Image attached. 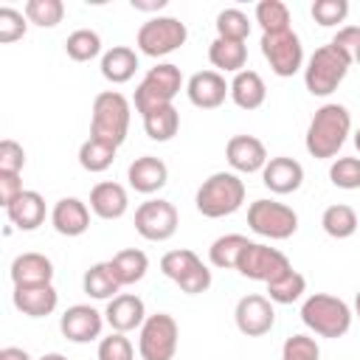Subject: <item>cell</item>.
I'll return each instance as SVG.
<instances>
[{
	"mask_svg": "<svg viewBox=\"0 0 360 360\" xmlns=\"http://www.w3.org/2000/svg\"><path fill=\"white\" fill-rule=\"evenodd\" d=\"M39 360H68L65 354H59V352H51V354H42Z\"/></svg>",
	"mask_w": 360,
	"mask_h": 360,
	"instance_id": "cell-51",
	"label": "cell"
},
{
	"mask_svg": "<svg viewBox=\"0 0 360 360\" xmlns=\"http://www.w3.org/2000/svg\"><path fill=\"white\" fill-rule=\"evenodd\" d=\"M349 17V3L346 0H315L312 3V20L323 28H332Z\"/></svg>",
	"mask_w": 360,
	"mask_h": 360,
	"instance_id": "cell-41",
	"label": "cell"
},
{
	"mask_svg": "<svg viewBox=\"0 0 360 360\" xmlns=\"http://www.w3.org/2000/svg\"><path fill=\"white\" fill-rule=\"evenodd\" d=\"M104 318L98 309H93L90 304H73L62 312L59 318V329L70 343H90L101 335Z\"/></svg>",
	"mask_w": 360,
	"mask_h": 360,
	"instance_id": "cell-14",
	"label": "cell"
},
{
	"mask_svg": "<svg viewBox=\"0 0 360 360\" xmlns=\"http://www.w3.org/2000/svg\"><path fill=\"white\" fill-rule=\"evenodd\" d=\"M129 132V101L118 90H104L93 98V118H90V138L104 141L110 146H121Z\"/></svg>",
	"mask_w": 360,
	"mask_h": 360,
	"instance_id": "cell-2",
	"label": "cell"
},
{
	"mask_svg": "<svg viewBox=\"0 0 360 360\" xmlns=\"http://www.w3.org/2000/svg\"><path fill=\"white\" fill-rule=\"evenodd\" d=\"M22 14L28 17V22H34L39 28H53L65 17V3L62 0H28Z\"/></svg>",
	"mask_w": 360,
	"mask_h": 360,
	"instance_id": "cell-36",
	"label": "cell"
},
{
	"mask_svg": "<svg viewBox=\"0 0 360 360\" xmlns=\"http://www.w3.org/2000/svg\"><path fill=\"white\" fill-rule=\"evenodd\" d=\"M354 315L360 318V290H357V295H354Z\"/></svg>",
	"mask_w": 360,
	"mask_h": 360,
	"instance_id": "cell-52",
	"label": "cell"
},
{
	"mask_svg": "<svg viewBox=\"0 0 360 360\" xmlns=\"http://www.w3.org/2000/svg\"><path fill=\"white\" fill-rule=\"evenodd\" d=\"M65 51L73 62H90L101 53V37L90 28H76L68 39H65Z\"/></svg>",
	"mask_w": 360,
	"mask_h": 360,
	"instance_id": "cell-35",
	"label": "cell"
},
{
	"mask_svg": "<svg viewBox=\"0 0 360 360\" xmlns=\"http://www.w3.org/2000/svg\"><path fill=\"white\" fill-rule=\"evenodd\" d=\"M200 262H202V259H200L194 250H188V248H177V250L163 253V259H160V270H163L166 278H172V281L177 284V281H180L186 273H191Z\"/></svg>",
	"mask_w": 360,
	"mask_h": 360,
	"instance_id": "cell-39",
	"label": "cell"
},
{
	"mask_svg": "<svg viewBox=\"0 0 360 360\" xmlns=\"http://www.w3.org/2000/svg\"><path fill=\"white\" fill-rule=\"evenodd\" d=\"M166 6V0H132L135 11H160Z\"/></svg>",
	"mask_w": 360,
	"mask_h": 360,
	"instance_id": "cell-50",
	"label": "cell"
},
{
	"mask_svg": "<svg viewBox=\"0 0 360 360\" xmlns=\"http://www.w3.org/2000/svg\"><path fill=\"white\" fill-rule=\"evenodd\" d=\"M186 39H188V28L177 17H149L138 28L135 45H138L141 53L158 59V56H166V53L177 51Z\"/></svg>",
	"mask_w": 360,
	"mask_h": 360,
	"instance_id": "cell-7",
	"label": "cell"
},
{
	"mask_svg": "<svg viewBox=\"0 0 360 360\" xmlns=\"http://www.w3.org/2000/svg\"><path fill=\"white\" fill-rule=\"evenodd\" d=\"M11 281L14 287H31V284H51L53 281V262L45 253H20L11 262Z\"/></svg>",
	"mask_w": 360,
	"mask_h": 360,
	"instance_id": "cell-21",
	"label": "cell"
},
{
	"mask_svg": "<svg viewBox=\"0 0 360 360\" xmlns=\"http://www.w3.org/2000/svg\"><path fill=\"white\" fill-rule=\"evenodd\" d=\"M352 132V112L343 104H323L315 110L309 127H307V138L304 146L312 158L318 160H329L340 152V146L346 143V135Z\"/></svg>",
	"mask_w": 360,
	"mask_h": 360,
	"instance_id": "cell-1",
	"label": "cell"
},
{
	"mask_svg": "<svg viewBox=\"0 0 360 360\" xmlns=\"http://www.w3.org/2000/svg\"><path fill=\"white\" fill-rule=\"evenodd\" d=\"M208 59H211V65L217 68V73L219 70H225V73H239V70H245V62H248V45L245 42H236V39H214L211 45H208Z\"/></svg>",
	"mask_w": 360,
	"mask_h": 360,
	"instance_id": "cell-27",
	"label": "cell"
},
{
	"mask_svg": "<svg viewBox=\"0 0 360 360\" xmlns=\"http://www.w3.org/2000/svg\"><path fill=\"white\" fill-rule=\"evenodd\" d=\"M329 180L338 188L354 191L360 188V158H338L329 166Z\"/></svg>",
	"mask_w": 360,
	"mask_h": 360,
	"instance_id": "cell-40",
	"label": "cell"
},
{
	"mask_svg": "<svg viewBox=\"0 0 360 360\" xmlns=\"http://www.w3.org/2000/svg\"><path fill=\"white\" fill-rule=\"evenodd\" d=\"M245 202V183L233 172H214L194 194V205L202 217L219 219L239 211Z\"/></svg>",
	"mask_w": 360,
	"mask_h": 360,
	"instance_id": "cell-3",
	"label": "cell"
},
{
	"mask_svg": "<svg viewBox=\"0 0 360 360\" xmlns=\"http://www.w3.org/2000/svg\"><path fill=\"white\" fill-rule=\"evenodd\" d=\"M127 180L138 194H155L169 183V166L155 155H141L129 163Z\"/></svg>",
	"mask_w": 360,
	"mask_h": 360,
	"instance_id": "cell-19",
	"label": "cell"
},
{
	"mask_svg": "<svg viewBox=\"0 0 360 360\" xmlns=\"http://www.w3.org/2000/svg\"><path fill=\"white\" fill-rule=\"evenodd\" d=\"M262 53L270 62V70L284 79L298 73L304 65V45L292 28L278 34H262Z\"/></svg>",
	"mask_w": 360,
	"mask_h": 360,
	"instance_id": "cell-12",
	"label": "cell"
},
{
	"mask_svg": "<svg viewBox=\"0 0 360 360\" xmlns=\"http://www.w3.org/2000/svg\"><path fill=\"white\" fill-rule=\"evenodd\" d=\"M135 349L124 332H110L98 340V360H132Z\"/></svg>",
	"mask_w": 360,
	"mask_h": 360,
	"instance_id": "cell-43",
	"label": "cell"
},
{
	"mask_svg": "<svg viewBox=\"0 0 360 360\" xmlns=\"http://www.w3.org/2000/svg\"><path fill=\"white\" fill-rule=\"evenodd\" d=\"M110 267H112L118 284L127 287V284H135V281H141V278L146 276V270H149V259H146L143 250H138V248H127V250H118V253L110 259Z\"/></svg>",
	"mask_w": 360,
	"mask_h": 360,
	"instance_id": "cell-29",
	"label": "cell"
},
{
	"mask_svg": "<svg viewBox=\"0 0 360 360\" xmlns=\"http://www.w3.org/2000/svg\"><path fill=\"white\" fill-rule=\"evenodd\" d=\"M256 22L262 25V34L290 31V8L281 0H262L256 3Z\"/></svg>",
	"mask_w": 360,
	"mask_h": 360,
	"instance_id": "cell-34",
	"label": "cell"
},
{
	"mask_svg": "<svg viewBox=\"0 0 360 360\" xmlns=\"http://www.w3.org/2000/svg\"><path fill=\"white\" fill-rule=\"evenodd\" d=\"M354 146H357V152H360V129L354 132Z\"/></svg>",
	"mask_w": 360,
	"mask_h": 360,
	"instance_id": "cell-53",
	"label": "cell"
},
{
	"mask_svg": "<svg viewBox=\"0 0 360 360\" xmlns=\"http://www.w3.org/2000/svg\"><path fill=\"white\" fill-rule=\"evenodd\" d=\"M349 68H352V62L338 45H332V42L321 45V48H315V53L309 56V62L304 68V84L312 96L323 98L338 90V84L346 79Z\"/></svg>",
	"mask_w": 360,
	"mask_h": 360,
	"instance_id": "cell-5",
	"label": "cell"
},
{
	"mask_svg": "<svg viewBox=\"0 0 360 360\" xmlns=\"http://www.w3.org/2000/svg\"><path fill=\"white\" fill-rule=\"evenodd\" d=\"M248 225L267 239H290L298 231V214L276 200H253L248 205Z\"/></svg>",
	"mask_w": 360,
	"mask_h": 360,
	"instance_id": "cell-8",
	"label": "cell"
},
{
	"mask_svg": "<svg viewBox=\"0 0 360 360\" xmlns=\"http://www.w3.org/2000/svg\"><path fill=\"white\" fill-rule=\"evenodd\" d=\"M59 292L53 284H31V287H14V307L28 318H45L56 309Z\"/></svg>",
	"mask_w": 360,
	"mask_h": 360,
	"instance_id": "cell-23",
	"label": "cell"
},
{
	"mask_svg": "<svg viewBox=\"0 0 360 360\" xmlns=\"http://www.w3.org/2000/svg\"><path fill=\"white\" fill-rule=\"evenodd\" d=\"M183 87V73L177 65L172 62H160L155 68H149V73L141 79V84L135 87V110L141 112V118L158 107H169L174 101V96Z\"/></svg>",
	"mask_w": 360,
	"mask_h": 360,
	"instance_id": "cell-6",
	"label": "cell"
},
{
	"mask_svg": "<svg viewBox=\"0 0 360 360\" xmlns=\"http://www.w3.org/2000/svg\"><path fill=\"white\" fill-rule=\"evenodd\" d=\"M25 166V149L11 141V138H3L0 141V172L6 174H20Z\"/></svg>",
	"mask_w": 360,
	"mask_h": 360,
	"instance_id": "cell-45",
	"label": "cell"
},
{
	"mask_svg": "<svg viewBox=\"0 0 360 360\" xmlns=\"http://www.w3.org/2000/svg\"><path fill=\"white\" fill-rule=\"evenodd\" d=\"M115 152H118L115 146H110V143H104V141H96V138H87V141L79 146V166H82L84 172H90V174H98V172H104V169L112 166Z\"/></svg>",
	"mask_w": 360,
	"mask_h": 360,
	"instance_id": "cell-33",
	"label": "cell"
},
{
	"mask_svg": "<svg viewBox=\"0 0 360 360\" xmlns=\"http://www.w3.org/2000/svg\"><path fill=\"white\" fill-rule=\"evenodd\" d=\"M233 321H236V329L248 338H262L273 329L276 323V309H273V301L267 295H259V292H250V295H242L236 301V309H233Z\"/></svg>",
	"mask_w": 360,
	"mask_h": 360,
	"instance_id": "cell-13",
	"label": "cell"
},
{
	"mask_svg": "<svg viewBox=\"0 0 360 360\" xmlns=\"http://www.w3.org/2000/svg\"><path fill=\"white\" fill-rule=\"evenodd\" d=\"M352 318L349 304L329 292H312L301 304V321L321 338H343L352 329Z\"/></svg>",
	"mask_w": 360,
	"mask_h": 360,
	"instance_id": "cell-4",
	"label": "cell"
},
{
	"mask_svg": "<svg viewBox=\"0 0 360 360\" xmlns=\"http://www.w3.org/2000/svg\"><path fill=\"white\" fill-rule=\"evenodd\" d=\"M51 225L62 236H82L90 228V208L79 197H62L56 200L51 211Z\"/></svg>",
	"mask_w": 360,
	"mask_h": 360,
	"instance_id": "cell-20",
	"label": "cell"
},
{
	"mask_svg": "<svg viewBox=\"0 0 360 360\" xmlns=\"http://www.w3.org/2000/svg\"><path fill=\"white\" fill-rule=\"evenodd\" d=\"M236 270L245 278L270 284V281H278L281 276H287L292 270V264H290V259L281 250H276L270 245H262V242H248V248L239 256Z\"/></svg>",
	"mask_w": 360,
	"mask_h": 360,
	"instance_id": "cell-10",
	"label": "cell"
},
{
	"mask_svg": "<svg viewBox=\"0 0 360 360\" xmlns=\"http://www.w3.org/2000/svg\"><path fill=\"white\" fill-rule=\"evenodd\" d=\"M248 236H242V233H225V236H219V239H214L211 242V248H208V259H211V264L214 267H222V270H236V264H239V256H242V250L248 248Z\"/></svg>",
	"mask_w": 360,
	"mask_h": 360,
	"instance_id": "cell-32",
	"label": "cell"
},
{
	"mask_svg": "<svg viewBox=\"0 0 360 360\" xmlns=\"http://www.w3.org/2000/svg\"><path fill=\"white\" fill-rule=\"evenodd\" d=\"M177 287H180L183 292H188V295H200V292H205V290L211 287V270L200 262L191 273H186V276L177 281Z\"/></svg>",
	"mask_w": 360,
	"mask_h": 360,
	"instance_id": "cell-47",
	"label": "cell"
},
{
	"mask_svg": "<svg viewBox=\"0 0 360 360\" xmlns=\"http://www.w3.org/2000/svg\"><path fill=\"white\" fill-rule=\"evenodd\" d=\"M25 28H28V17L11 6H3L0 8V42L8 45L20 37H25Z\"/></svg>",
	"mask_w": 360,
	"mask_h": 360,
	"instance_id": "cell-44",
	"label": "cell"
},
{
	"mask_svg": "<svg viewBox=\"0 0 360 360\" xmlns=\"http://www.w3.org/2000/svg\"><path fill=\"white\" fill-rule=\"evenodd\" d=\"M0 360H31V354L20 346H3L0 349Z\"/></svg>",
	"mask_w": 360,
	"mask_h": 360,
	"instance_id": "cell-49",
	"label": "cell"
},
{
	"mask_svg": "<svg viewBox=\"0 0 360 360\" xmlns=\"http://www.w3.org/2000/svg\"><path fill=\"white\" fill-rule=\"evenodd\" d=\"M82 287H84V292H87L90 298H96V301H110V298H115L118 290H121V284H118V278H115L110 262H98V264L87 267V270H84V278H82Z\"/></svg>",
	"mask_w": 360,
	"mask_h": 360,
	"instance_id": "cell-28",
	"label": "cell"
},
{
	"mask_svg": "<svg viewBox=\"0 0 360 360\" xmlns=\"http://www.w3.org/2000/svg\"><path fill=\"white\" fill-rule=\"evenodd\" d=\"M225 158L231 163L233 172H242V174H253V172H262L264 163L270 160L267 158V149L259 138L253 135H233L225 146Z\"/></svg>",
	"mask_w": 360,
	"mask_h": 360,
	"instance_id": "cell-16",
	"label": "cell"
},
{
	"mask_svg": "<svg viewBox=\"0 0 360 360\" xmlns=\"http://www.w3.org/2000/svg\"><path fill=\"white\" fill-rule=\"evenodd\" d=\"M321 225H323V231H326L332 239H349V236L357 231L360 217H357V211H354L352 205L335 202V205H329V208L323 211Z\"/></svg>",
	"mask_w": 360,
	"mask_h": 360,
	"instance_id": "cell-30",
	"label": "cell"
},
{
	"mask_svg": "<svg viewBox=\"0 0 360 360\" xmlns=\"http://www.w3.org/2000/svg\"><path fill=\"white\" fill-rule=\"evenodd\" d=\"M22 191H25V188H22L20 174H6V172H0V205H3V208H8Z\"/></svg>",
	"mask_w": 360,
	"mask_h": 360,
	"instance_id": "cell-48",
	"label": "cell"
},
{
	"mask_svg": "<svg viewBox=\"0 0 360 360\" xmlns=\"http://www.w3.org/2000/svg\"><path fill=\"white\" fill-rule=\"evenodd\" d=\"M231 98L236 107L242 110H259L267 98V87L264 79L256 70H239L231 82Z\"/></svg>",
	"mask_w": 360,
	"mask_h": 360,
	"instance_id": "cell-26",
	"label": "cell"
},
{
	"mask_svg": "<svg viewBox=\"0 0 360 360\" xmlns=\"http://www.w3.org/2000/svg\"><path fill=\"white\" fill-rule=\"evenodd\" d=\"M321 349L309 335H290L281 346V360H318Z\"/></svg>",
	"mask_w": 360,
	"mask_h": 360,
	"instance_id": "cell-42",
	"label": "cell"
},
{
	"mask_svg": "<svg viewBox=\"0 0 360 360\" xmlns=\"http://www.w3.org/2000/svg\"><path fill=\"white\" fill-rule=\"evenodd\" d=\"M129 208V197H127V188L121 183H112V180H104V183H96L93 191H90V211L101 219H121Z\"/></svg>",
	"mask_w": 360,
	"mask_h": 360,
	"instance_id": "cell-22",
	"label": "cell"
},
{
	"mask_svg": "<svg viewBox=\"0 0 360 360\" xmlns=\"http://www.w3.org/2000/svg\"><path fill=\"white\" fill-rule=\"evenodd\" d=\"M138 70V53L129 45H112L101 56V76L112 84H124Z\"/></svg>",
	"mask_w": 360,
	"mask_h": 360,
	"instance_id": "cell-25",
	"label": "cell"
},
{
	"mask_svg": "<svg viewBox=\"0 0 360 360\" xmlns=\"http://www.w3.org/2000/svg\"><path fill=\"white\" fill-rule=\"evenodd\" d=\"M186 96L200 110H217L225 96H231V84L217 70H197L186 84Z\"/></svg>",
	"mask_w": 360,
	"mask_h": 360,
	"instance_id": "cell-15",
	"label": "cell"
},
{
	"mask_svg": "<svg viewBox=\"0 0 360 360\" xmlns=\"http://www.w3.org/2000/svg\"><path fill=\"white\" fill-rule=\"evenodd\" d=\"M332 45H338V48L349 56L352 65L360 62V25H343V28L332 37Z\"/></svg>",
	"mask_w": 360,
	"mask_h": 360,
	"instance_id": "cell-46",
	"label": "cell"
},
{
	"mask_svg": "<svg viewBox=\"0 0 360 360\" xmlns=\"http://www.w3.org/2000/svg\"><path fill=\"white\" fill-rule=\"evenodd\" d=\"M143 129H146V135H149L152 141L166 143V141H172V138L177 135V129H180V112L174 110V104L158 107V110H152V112L143 115Z\"/></svg>",
	"mask_w": 360,
	"mask_h": 360,
	"instance_id": "cell-31",
	"label": "cell"
},
{
	"mask_svg": "<svg viewBox=\"0 0 360 360\" xmlns=\"http://www.w3.org/2000/svg\"><path fill=\"white\" fill-rule=\"evenodd\" d=\"M250 34V20L242 8H222L217 14V37L219 39H236L245 42Z\"/></svg>",
	"mask_w": 360,
	"mask_h": 360,
	"instance_id": "cell-37",
	"label": "cell"
},
{
	"mask_svg": "<svg viewBox=\"0 0 360 360\" xmlns=\"http://www.w3.org/2000/svg\"><path fill=\"white\" fill-rule=\"evenodd\" d=\"M304 290H307V278L298 270H290L278 281H270L267 284V298L273 304H292V301H298L304 295Z\"/></svg>",
	"mask_w": 360,
	"mask_h": 360,
	"instance_id": "cell-38",
	"label": "cell"
},
{
	"mask_svg": "<svg viewBox=\"0 0 360 360\" xmlns=\"http://www.w3.org/2000/svg\"><path fill=\"white\" fill-rule=\"evenodd\" d=\"M104 321L112 326V332H132L141 329L146 321V307L135 292H118L115 298L107 301L104 309Z\"/></svg>",
	"mask_w": 360,
	"mask_h": 360,
	"instance_id": "cell-17",
	"label": "cell"
},
{
	"mask_svg": "<svg viewBox=\"0 0 360 360\" xmlns=\"http://www.w3.org/2000/svg\"><path fill=\"white\" fill-rule=\"evenodd\" d=\"M177 340H180L177 321L169 312H155V315H146L141 326L138 352L143 360H172L177 352Z\"/></svg>",
	"mask_w": 360,
	"mask_h": 360,
	"instance_id": "cell-9",
	"label": "cell"
},
{
	"mask_svg": "<svg viewBox=\"0 0 360 360\" xmlns=\"http://www.w3.org/2000/svg\"><path fill=\"white\" fill-rule=\"evenodd\" d=\"M262 183L273 194H292L304 183V166L295 158H287V155L270 158L262 169Z\"/></svg>",
	"mask_w": 360,
	"mask_h": 360,
	"instance_id": "cell-18",
	"label": "cell"
},
{
	"mask_svg": "<svg viewBox=\"0 0 360 360\" xmlns=\"http://www.w3.org/2000/svg\"><path fill=\"white\" fill-rule=\"evenodd\" d=\"M6 217L14 228L20 231H34L45 222V200L39 191H22L8 208H6Z\"/></svg>",
	"mask_w": 360,
	"mask_h": 360,
	"instance_id": "cell-24",
	"label": "cell"
},
{
	"mask_svg": "<svg viewBox=\"0 0 360 360\" xmlns=\"http://www.w3.org/2000/svg\"><path fill=\"white\" fill-rule=\"evenodd\" d=\"M180 217L169 200H146L135 208V231L146 242H166L177 233Z\"/></svg>",
	"mask_w": 360,
	"mask_h": 360,
	"instance_id": "cell-11",
	"label": "cell"
}]
</instances>
